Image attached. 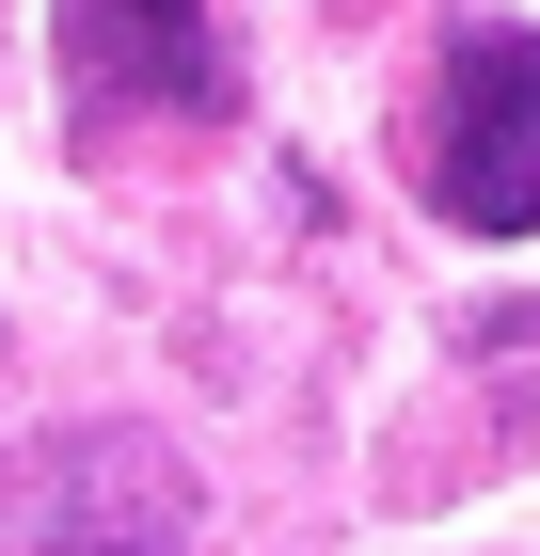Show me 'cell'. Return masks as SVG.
Segmentation results:
<instances>
[{"label":"cell","instance_id":"2","mask_svg":"<svg viewBox=\"0 0 540 556\" xmlns=\"http://www.w3.org/2000/svg\"><path fill=\"white\" fill-rule=\"evenodd\" d=\"M414 175L461 239H540V33L461 16L414 112Z\"/></svg>","mask_w":540,"mask_h":556},{"label":"cell","instance_id":"3","mask_svg":"<svg viewBox=\"0 0 540 556\" xmlns=\"http://www.w3.org/2000/svg\"><path fill=\"white\" fill-rule=\"evenodd\" d=\"M48 64L96 112H223L239 96V48L208 0H48Z\"/></svg>","mask_w":540,"mask_h":556},{"label":"cell","instance_id":"1","mask_svg":"<svg viewBox=\"0 0 540 556\" xmlns=\"http://www.w3.org/2000/svg\"><path fill=\"white\" fill-rule=\"evenodd\" d=\"M0 556H191V462L127 414L0 445Z\"/></svg>","mask_w":540,"mask_h":556}]
</instances>
